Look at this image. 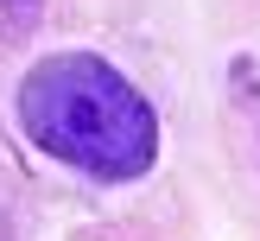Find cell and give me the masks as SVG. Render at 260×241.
I'll return each instance as SVG.
<instances>
[{
	"label": "cell",
	"mask_w": 260,
	"mask_h": 241,
	"mask_svg": "<svg viewBox=\"0 0 260 241\" xmlns=\"http://www.w3.org/2000/svg\"><path fill=\"white\" fill-rule=\"evenodd\" d=\"M19 127L38 152L89 178L127 184L159 159V114L114 63L89 51L38 57L19 83Z\"/></svg>",
	"instance_id": "cell-1"
},
{
	"label": "cell",
	"mask_w": 260,
	"mask_h": 241,
	"mask_svg": "<svg viewBox=\"0 0 260 241\" xmlns=\"http://www.w3.org/2000/svg\"><path fill=\"white\" fill-rule=\"evenodd\" d=\"M0 13H7V25H13V32H25V25L38 19V0H0Z\"/></svg>",
	"instance_id": "cell-2"
},
{
	"label": "cell",
	"mask_w": 260,
	"mask_h": 241,
	"mask_svg": "<svg viewBox=\"0 0 260 241\" xmlns=\"http://www.w3.org/2000/svg\"><path fill=\"white\" fill-rule=\"evenodd\" d=\"M0 241H13V228H7V216H0Z\"/></svg>",
	"instance_id": "cell-3"
}]
</instances>
